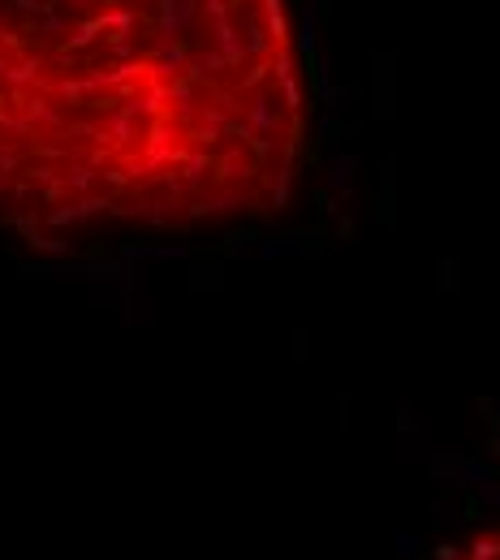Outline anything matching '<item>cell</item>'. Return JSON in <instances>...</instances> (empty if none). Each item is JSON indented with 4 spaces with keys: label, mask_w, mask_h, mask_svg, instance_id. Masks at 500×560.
I'll return each instance as SVG.
<instances>
[{
    "label": "cell",
    "mask_w": 500,
    "mask_h": 560,
    "mask_svg": "<svg viewBox=\"0 0 500 560\" xmlns=\"http://www.w3.org/2000/svg\"><path fill=\"white\" fill-rule=\"evenodd\" d=\"M449 560H500V530H491V534H483V539H474L470 547H462V551H453Z\"/></svg>",
    "instance_id": "cell-1"
}]
</instances>
